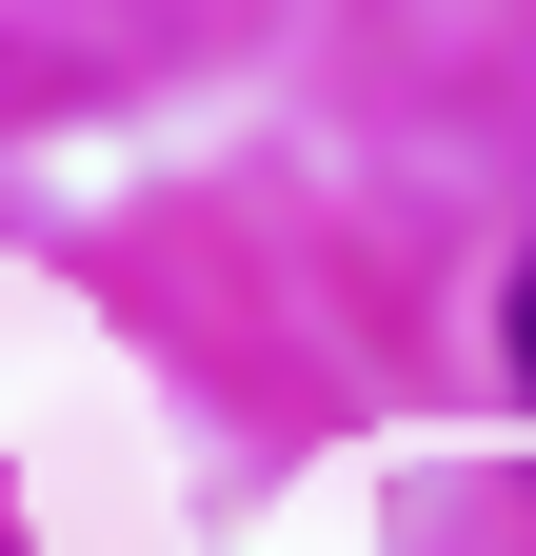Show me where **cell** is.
I'll list each match as a JSON object with an SVG mask.
<instances>
[{"label": "cell", "instance_id": "6da1fadb", "mask_svg": "<svg viewBox=\"0 0 536 556\" xmlns=\"http://www.w3.org/2000/svg\"><path fill=\"white\" fill-rule=\"evenodd\" d=\"M497 338H516V378H536V258H516V318H497Z\"/></svg>", "mask_w": 536, "mask_h": 556}]
</instances>
